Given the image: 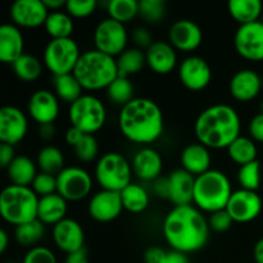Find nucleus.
<instances>
[{
    "label": "nucleus",
    "instance_id": "603ef678",
    "mask_svg": "<svg viewBox=\"0 0 263 263\" xmlns=\"http://www.w3.org/2000/svg\"><path fill=\"white\" fill-rule=\"evenodd\" d=\"M84 135H85V134L82 133L81 130H79V128L71 126V127H69L68 130L66 131V135H64V140H66V143L68 144L69 146L74 148V146H76V144L79 143L80 140H81L82 136H84Z\"/></svg>",
    "mask_w": 263,
    "mask_h": 263
},
{
    "label": "nucleus",
    "instance_id": "37998d69",
    "mask_svg": "<svg viewBox=\"0 0 263 263\" xmlns=\"http://www.w3.org/2000/svg\"><path fill=\"white\" fill-rule=\"evenodd\" d=\"M31 189L39 198L54 194L57 193V176L45 174V172H39L31 185Z\"/></svg>",
    "mask_w": 263,
    "mask_h": 263
},
{
    "label": "nucleus",
    "instance_id": "f704fd0d",
    "mask_svg": "<svg viewBox=\"0 0 263 263\" xmlns=\"http://www.w3.org/2000/svg\"><path fill=\"white\" fill-rule=\"evenodd\" d=\"M36 164L40 168V172L57 176L64 168V156L57 146L46 145L37 153Z\"/></svg>",
    "mask_w": 263,
    "mask_h": 263
},
{
    "label": "nucleus",
    "instance_id": "b1692460",
    "mask_svg": "<svg viewBox=\"0 0 263 263\" xmlns=\"http://www.w3.org/2000/svg\"><path fill=\"white\" fill-rule=\"evenodd\" d=\"M167 181H168V200L174 203L175 207L192 204L195 182V177L193 175L182 168L175 170L168 175Z\"/></svg>",
    "mask_w": 263,
    "mask_h": 263
},
{
    "label": "nucleus",
    "instance_id": "72a5a7b5",
    "mask_svg": "<svg viewBox=\"0 0 263 263\" xmlns=\"http://www.w3.org/2000/svg\"><path fill=\"white\" fill-rule=\"evenodd\" d=\"M54 94L57 95L59 100L64 103L72 104L76 102L80 97H82V87L80 82L77 81L73 73L62 74V76H54L53 80Z\"/></svg>",
    "mask_w": 263,
    "mask_h": 263
},
{
    "label": "nucleus",
    "instance_id": "8fccbe9b",
    "mask_svg": "<svg viewBox=\"0 0 263 263\" xmlns=\"http://www.w3.org/2000/svg\"><path fill=\"white\" fill-rule=\"evenodd\" d=\"M14 158V146L0 143V170H7Z\"/></svg>",
    "mask_w": 263,
    "mask_h": 263
},
{
    "label": "nucleus",
    "instance_id": "39448f33",
    "mask_svg": "<svg viewBox=\"0 0 263 263\" xmlns=\"http://www.w3.org/2000/svg\"><path fill=\"white\" fill-rule=\"evenodd\" d=\"M231 194V182L222 171L210 170L205 174L195 177L193 203L202 212L211 215L225 210Z\"/></svg>",
    "mask_w": 263,
    "mask_h": 263
},
{
    "label": "nucleus",
    "instance_id": "cd10ccee",
    "mask_svg": "<svg viewBox=\"0 0 263 263\" xmlns=\"http://www.w3.org/2000/svg\"><path fill=\"white\" fill-rule=\"evenodd\" d=\"M8 177L12 185L31 186L37 172V164L26 156H15L10 166L7 168Z\"/></svg>",
    "mask_w": 263,
    "mask_h": 263
},
{
    "label": "nucleus",
    "instance_id": "ea45409f",
    "mask_svg": "<svg viewBox=\"0 0 263 263\" xmlns=\"http://www.w3.org/2000/svg\"><path fill=\"white\" fill-rule=\"evenodd\" d=\"M238 182L240 189L257 192L261 184V163L254 161L241 166L238 172Z\"/></svg>",
    "mask_w": 263,
    "mask_h": 263
},
{
    "label": "nucleus",
    "instance_id": "bb28decb",
    "mask_svg": "<svg viewBox=\"0 0 263 263\" xmlns=\"http://www.w3.org/2000/svg\"><path fill=\"white\" fill-rule=\"evenodd\" d=\"M67 203L68 202L58 193L39 198L37 220L44 225H57L66 218L68 211Z\"/></svg>",
    "mask_w": 263,
    "mask_h": 263
},
{
    "label": "nucleus",
    "instance_id": "a18cd8bd",
    "mask_svg": "<svg viewBox=\"0 0 263 263\" xmlns=\"http://www.w3.org/2000/svg\"><path fill=\"white\" fill-rule=\"evenodd\" d=\"M22 263H58L55 254L46 247H33L23 257Z\"/></svg>",
    "mask_w": 263,
    "mask_h": 263
},
{
    "label": "nucleus",
    "instance_id": "dca6fc26",
    "mask_svg": "<svg viewBox=\"0 0 263 263\" xmlns=\"http://www.w3.org/2000/svg\"><path fill=\"white\" fill-rule=\"evenodd\" d=\"M9 13L13 25L25 28L44 26L49 15L43 0H17L12 4Z\"/></svg>",
    "mask_w": 263,
    "mask_h": 263
},
{
    "label": "nucleus",
    "instance_id": "6ab92c4d",
    "mask_svg": "<svg viewBox=\"0 0 263 263\" xmlns=\"http://www.w3.org/2000/svg\"><path fill=\"white\" fill-rule=\"evenodd\" d=\"M203 41V31L194 21L179 20L170 27L168 43L175 50L189 51L197 50Z\"/></svg>",
    "mask_w": 263,
    "mask_h": 263
},
{
    "label": "nucleus",
    "instance_id": "5fc2aeb1",
    "mask_svg": "<svg viewBox=\"0 0 263 263\" xmlns=\"http://www.w3.org/2000/svg\"><path fill=\"white\" fill-rule=\"evenodd\" d=\"M154 193L159 198L168 199V181H167V177H159L154 181Z\"/></svg>",
    "mask_w": 263,
    "mask_h": 263
},
{
    "label": "nucleus",
    "instance_id": "052dcab7",
    "mask_svg": "<svg viewBox=\"0 0 263 263\" xmlns=\"http://www.w3.org/2000/svg\"><path fill=\"white\" fill-rule=\"evenodd\" d=\"M8 246H9V235L4 229L0 228V256L7 251Z\"/></svg>",
    "mask_w": 263,
    "mask_h": 263
},
{
    "label": "nucleus",
    "instance_id": "6e6552de",
    "mask_svg": "<svg viewBox=\"0 0 263 263\" xmlns=\"http://www.w3.org/2000/svg\"><path fill=\"white\" fill-rule=\"evenodd\" d=\"M68 118L71 126L87 135L102 130L107 121V109L102 100L90 94H84L69 104Z\"/></svg>",
    "mask_w": 263,
    "mask_h": 263
},
{
    "label": "nucleus",
    "instance_id": "1a4fd4ad",
    "mask_svg": "<svg viewBox=\"0 0 263 263\" xmlns=\"http://www.w3.org/2000/svg\"><path fill=\"white\" fill-rule=\"evenodd\" d=\"M81 54L79 45L72 37L54 39L45 46L43 62L54 76H62L73 73Z\"/></svg>",
    "mask_w": 263,
    "mask_h": 263
},
{
    "label": "nucleus",
    "instance_id": "864d4df0",
    "mask_svg": "<svg viewBox=\"0 0 263 263\" xmlns=\"http://www.w3.org/2000/svg\"><path fill=\"white\" fill-rule=\"evenodd\" d=\"M64 263H89V254L85 248L80 249V251L73 252V253L67 254Z\"/></svg>",
    "mask_w": 263,
    "mask_h": 263
},
{
    "label": "nucleus",
    "instance_id": "5701e85b",
    "mask_svg": "<svg viewBox=\"0 0 263 263\" xmlns=\"http://www.w3.org/2000/svg\"><path fill=\"white\" fill-rule=\"evenodd\" d=\"M146 66L157 74L171 73L177 66V54L166 41H154L145 50Z\"/></svg>",
    "mask_w": 263,
    "mask_h": 263
},
{
    "label": "nucleus",
    "instance_id": "79ce46f5",
    "mask_svg": "<svg viewBox=\"0 0 263 263\" xmlns=\"http://www.w3.org/2000/svg\"><path fill=\"white\" fill-rule=\"evenodd\" d=\"M74 154L81 162H92L99 154V144L94 135L85 134L81 140L74 146Z\"/></svg>",
    "mask_w": 263,
    "mask_h": 263
},
{
    "label": "nucleus",
    "instance_id": "c03bdc74",
    "mask_svg": "<svg viewBox=\"0 0 263 263\" xmlns=\"http://www.w3.org/2000/svg\"><path fill=\"white\" fill-rule=\"evenodd\" d=\"M95 0H67L64 9L72 18H86L97 9Z\"/></svg>",
    "mask_w": 263,
    "mask_h": 263
},
{
    "label": "nucleus",
    "instance_id": "6e6d98bb",
    "mask_svg": "<svg viewBox=\"0 0 263 263\" xmlns=\"http://www.w3.org/2000/svg\"><path fill=\"white\" fill-rule=\"evenodd\" d=\"M162 263H189L187 256L185 253L177 251H170L166 252V256H164Z\"/></svg>",
    "mask_w": 263,
    "mask_h": 263
},
{
    "label": "nucleus",
    "instance_id": "4d7b16f0",
    "mask_svg": "<svg viewBox=\"0 0 263 263\" xmlns=\"http://www.w3.org/2000/svg\"><path fill=\"white\" fill-rule=\"evenodd\" d=\"M55 126L54 123H45V125H39V136H40L43 140L50 141L53 140L54 136H55Z\"/></svg>",
    "mask_w": 263,
    "mask_h": 263
},
{
    "label": "nucleus",
    "instance_id": "a878e982",
    "mask_svg": "<svg viewBox=\"0 0 263 263\" xmlns=\"http://www.w3.org/2000/svg\"><path fill=\"white\" fill-rule=\"evenodd\" d=\"M180 162L182 170L197 177L210 171L212 157L207 146L202 145L200 143H193L182 149Z\"/></svg>",
    "mask_w": 263,
    "mask_h": 263
},
{
    "label": "nucleus",
    "instance_id": "de8ad7c7",
    "mask_svg": "<svg viewBox=\"0 0 263 263\" xmlns=\"http://www.w3.org/2000/svg\"><path fill=\"white\" fill-rule=\"evenodd\" d=\"M133 40L135 43V45L138 46L139 49H148L153 41V36H152L151 31L145 27H138L134 30L133 32Z\"/></svg>",
    "mask_w": 263,
    "mask_h": 263
},
{
    "label": "nucleus",
    "instance_id": "680f3d73",
    "mask_svg": "<svg viewBox=\"0 0 263 263\" xmlns=\"http://www.w3.org/2000/svg\"><path fill=\"white\" fill-rule=\"evenodd\" d=\"M259 112L263 113V102L261 103V107H259Z\"/></svg>",
    "mask_w": 263,
    "mask_h": 263
},
{
    "label": "nucleus",
    "instance_id": "f8f14e48",
    "mask_svg": "<svg viewBox=\"0 0 263 263\" xmlns=\"http://www.w3.org/2000/svg\"><path fill=\"white\" fill-rule=\"evenodd\" d=\"M234 46L247 61H263V23L261 20L239 26L234 36Z\"/></svg>",
    "mask_w": 263,
    "mask_h": 263
},
{
    "label": "nucleus",
    "instance_id": "423d86ee",
    "mask_svg": "<svg viewBox=\"0 0 263 263\" xmlns=\"http://www.w3.org/2000/svg\"><path fill=\"white\" fill-rule=\"evenodd\" d=\"M39 197L31 186L8 185L0 192V217L10 225H22L37 218Z\"/></svg>",
    "mask_w": 263,
    "mask_h": 263
},
{
    "label": "nucleus",
    "instance_id": "412c9836",
    "mask_svg": "<svg viewBox=\"0 0 263 263\" xmlns=\"http://www.w3.org/2000/svg\"><path fill=\"white\" fill-rule=\"evenodd\" d=\"M229 90L238 102H251L261 92L262 77L253 69H240L231 77Z\"/></svg>",
    "mask_w": 263,
    "mask_h": 263
},
{
    "label": "nucleus",
    "instance_id": "0eeeda50",
    "mask_svg": "<svg viewBox=\"0 0 263 263\" xmlns=\"http://www.w3.org/2000/svg\"><path fill=\"white\" fill-rule=\"evenodd\" d=\"M133 174L130 162L117 152L103 154L95 166V179L103 190L121 193L133 182Z\"/></svg>",
    "mask_w": 263,
    "mask_h": 263
},
{
    "label": "nucleus",
    "instance_id": "13d9d810",
    "mask_svg": "<svg viewBox=\"0 0 263 263\" xmlns=\"http://www.w3.org/2000/svg\"><path fill=\"white\" fill-rule=\"evenodd\" d=\"M43 2L49 12H58L62 7L66 5V2H63V0H43Z\"/></svg>",
    "mask_w": 263,
    "mask_h": 263
},
{
    "label": "nucleus",
    "instance_id": "58836bf2",
    "mask_svg": "<svg viewBox=\"0 0 263 263\" xmlns=\"http://www.w3.org/2000/svg\"><path fill=\"white\" fill-rule=\"evenodd\" d=\"M108 99L115 104L126 105L134 99V85L128 77L118 76L109 86L107 87Z\"/></svg>",
    "mask_w": 263,
    "mask_h": 263
},
{
    "label": "nucleus",
    "instance_id": "ddd939ff",
    "mask_svg": "<svg viewBox=\"0 0 263 263\" xmlns=\"http://www.w3.org/2000/svg\"><path fill=\"white\" fill-rule=\"evenodd\" d=\"M225 210L234 222H251L262 212V199L257 192L239 189L233 192Z\"/></svg>",
    "mask_w": 263,
    "mask_h": 263
},
{
    "label": "nucleus",
    "instance_id": "aec40b11",
    "mask_svg": "<svg viewBox=\"0 0 263 263\" xmlns=\"http://www.w3.org/2000/svg\"><path fill=\"white\" fill-rule=\"evenodd\" d=\"M53 241L59 251L66 254L85 248V233L82 226L73 218H64L53 226Z\"/></svg>",
    "mask_w": 263,
    "mask_h": 263
},
{
    "label": "nucleus",
    "instance_id": "e433bc0d",
    "mask_svg": "<svg viewBox=\"0 0 263 263\" xmlns=\"http://www.w3.org/2000/svg\"><path fill=\"white\" fill-rule=\"evenodd\" d=\"M45 234V225L36 218L30 222L15 226L14 238L17 243L22 247H36V244L43 239Z\"/></svg>",
    "mask_w": 263,
    "mask_h": 263
},
{
    "label": "nucleus",
    "instance_id": "9d476101",
    "mask_svg": "<svg viewBox=\"0 0 263 263\" xmlns=\"http://www.w3.org/2000/svg\"><path fill=\"white\" fill-rule=\"evenodd\" d=\"M128 33L126 26L112 18H105L98 23L94 31L95 49L107 55L116 57L127 49Z\"/></svg>",
    "mask_w": 263,
    "mask_h": 263
},
{
    "label": "nucleus",
    "instance_id": "f3484780",
    "mask_svg": "<svg viewBox=\"0 0 263 263\" xmlns=\"http://www.w3.org/2000/svg\"><path fill=\"white\" fill-rule=\"evenodd\" d=\"M87 211L92 220L97 222H110L120 217L123 211L121 194L110 190H100L90 199Z\"/></svg>",
    "mask_w": 263,
    "mask_h": 263
},
{
    "label": "nucleus",
    "instance_id": "473e14b6",
    "mask_svg": "<svg viewBox=\"0 0 263 263\" xmlns=\"http://www.w3.org/2000/svg\"><path fill=\"white\" fill-rule=\"evenodd\" d=\"M257 145L256 141L247 136H239L228 146V154L234 163L244 166L251 162L257 161Z\"/></svg>",
    "mask_w": 263,
    "mask_h": 263
},
{
    "label": "nucleus",
    "instance_id": "09e8293b",
    "mask_svg": "<svg viewBox=\"0 0 263 263\" xmlns=\"http://www.w3.org/2000/svg\"><path fill=\"white\" fill-rule=\"evenodd\" d=\"M249 134L252 140L263 143V113L259 112L252 118L249 123Z\"/></svg>",
    "mask_w": 263,
    "mask_h": 263
},
{
    "label": "nucleus",
    "instance_id": "4be33fe9",
    "mask_svg": "<svg viewBox=\"0 0 263 263\" xmlns=\"http://www.w3.org/2000/svg\"><path fill=\"white\" fill-rule=\"evenodd\" d=\"M133 172L143 181H156L161 177L163 170L162 156L151 146H144L138 151L131 162Z\"/></svg>",
    "mask_w": 263,
    "mask_h": 263
},
{
    "label": "nucleus",
    "instance_id": "0e129e2a",
    "mask_svg": "<svg viewBox=\"0 0 263 263\" xmlns=\"http://www.w3.org/2000/svg\"><path fill=\"white\" fill-rule=\"evenodd\" d=\"M5 263H17V262H5Z\"/></svg>",
    "mask_w": 263,
    "mask_h": 263
},
{
    "label": "nucleus",
    "instance_id": "c85d7f7f",
    "mask_svg": "<svg viewBox=\"0 0 263 263\" xmlns=\"http://www.w3.org/2000/svg\"><path fill=\"white\" fill-rule=\"evenodd\" d=\"M228 9L231 18L240 26L257 22L263 14L261 0H230Z\"/></svg>",
    "mask_w": 263,
    "mask_h": 263
},
{
    "label": "nucleus",
    "instance_id": "20e7f679",
    "mask_svg": "<svg viewBox=\"0 0 263 263\" xmlns=\"http://www.w3.org/2000/svg\"><path fill=\"white\" fill-rule=\"evenodd\" d=\"M73 76L84 90L98 91L107 90L120 74L116 58L94 49L81 54L73 69Z\"/></svg>",
    "mask_w": 263,
    "mask_h": 263
},
{
    "label": "nucleus",
    "instance_id": "393cba45",
    "mask_svg": "<svg viewBox=\"0 0 263 263\" xmlns=\"http://www.w3.org/2000/svg\"><path fill=\"white\" fill-rule=\"evenodd\" d=\"M25 40L20 27L13 23L0 25V63L13 64L23 54Z\"/></svg>",
    "mask_w": 263,
    "mask_h": 263
},
{
    "label": "nucleus",
    "instance_id": "49530a36",
    "mask_svg": "<svg viewBox=\"0 0 263 263\" xmlns=\"http://www.w3.org/2000/svg\"><path fill=\"white\" fill-rule=\"evenodd\" d=\"M233 218L230 217L226 210L211 213L210 218H208V226L211 230L216 231V233H225L233 226Z\"/></svg>",
    "mask_w": 263,
    "mask_h": 263
},
{
    "label": "nucleus",
    "instance_id": "4468645a",
    "mask_svg": "<svg viewBox=\"0 0 263 263\" xmlns=\"http://www.w3.org/2000/svg\"><path fill=\"white\" fill-rule=\"evenodd\" d=\"M179 79L190 91H202L212 81V69L202 57L190 55L180 63Z\"/></svg>",
    "mask_w": 263,
    "mask_h": 263
},
{
    "label": "nucleus",
    "instance_id": "a211bd4d",
    "mask_svg": "<svg viewBox=\"0 0 263 263\" xmlns=\"http://www.w3.org/2000/svg\"><path fill=\"white\" fill-rule=\"evenodd\" d=\"M27 110L30 117L39 125L54 123L58 118L61 104L59 99L50 90H36L28 99Z\"/></svg>",
    "mask_w": 263,
    "mask_h": 263
},
{
    "label": "nucleus",
    "instance_id": "bf43d9fd",
    "mask_svg": "<svg viewBox=\"0 0 263 263\" xmlns=\"http://www.w3.org/2000/svg\"><path fill=\"white\" fill-rule=\"evenodd\" d=\"M253 257L256 263H263V238L259 239L254 246Z\"/></svg>",
    "mask_w": 263,
    "mask_h": 263
},
{
    "label": "nucleus",
    "instance_id": "c756f323",
    "mask_svg": "<svg viewBox=\"0 0 263 263\" xmlns=\"http://www.w3.org/2000/svg\"><path fill=\"white\" fill-rule=\"evenodd\" d=\"M46 33L54 39H68L73 33V18L67 12H49L48 18L44 23Z\"/></svg>",
    "mask_w": 263,
    "mask_h": 263
},
{
    "label": "nucleus",
    "instance_id": "9b49d317",
    "mask_svg": "<svg viewBox=\"0 0 263 263\" xmlns=\"http://www.w3.org/2000/svg\"><path fill=\"white\" fill-rule=\"evenodd\" d=\"M92 179L81 167H64L57 175V193L67 202H79L91 193Z\"/></svg>",
    "mask_w": 263,
    "mask_h": 263
},
{
    "label": "nucleus",
    "instance_id": "e2e57ef3",
    "mask_svg": "<svg viewBox=\"0 0 263 263\" xmlns=\"http://www.w3.org/2000/svg\"><path fill=\"white\" fill-rule=\"evenodd\" d=\"M261 22L263 23V14H262V17H261Z\"/></svg>",
    "mask_w": 263,
    "mask_h": 263
},
{
    "label": "nucleus",
    "instance_id": "7ed1b4c3",
    "mask_svg": "<svg viewBox=\"0 0 263 263\" xmlns=\"http://www.w3.org/2000/svg\"><path fill=\"white\" fill-rule=\"evenodd\" d=\"M240 130L239 113L228 104H215L205 108L194 123L198 143L208 149H228L240 136Z\"/></svg>",
    "mask_w": 263,
    "mask_h": 263
},
{
    "label": "nucleus",
    "instance_id": "2f4dec72",
    "mask_svg": "<svg viewBox=\"0 0 263 263\" xmlns=\"http://www.w3.org/2000/svg\"><path fill=\"white\" fill-rule=\"evenodd\" d=\"M116 62L118 74L130 79V76L139 73L146 64L145 51L139 48H127L117 57Z\"/></svg>",
    "mask_w": 263,
    "mask_h": 263
},
{
    "label": "nucleus",
    "instance_id": "69168bd1",
    "mask_svg": "<svg viewBox=\"0 0 263 263\" xmlns=\"http://www.w3.org/2000/svg\"><path fill=\"white\" fill-rule=\"evenodd\" d=\"M262 87H263V79H262Z\"/></svg>",
    "mask_w": 263,
    "mask_h": 263
},
{
    "label": "nucleus",
    "instance_id": "4c0bfd02",
    "mask_svg": "<svg viewBox=\"0 0 263 263\" xmlns=\"http://www.w3.org/2000/svg\"><path fill=\"white\" fill-rule=\"evenodd\" d=\"M109 18L126 25L139 15V2L136 0H110L107 4Z\"/></svg>",
    "mask_w": 263,
    "mask_h": 263
},
{
    "label": "nucleus",
    "instance_id": "7c9ffc66",
    "mask_svg": "<svg viewBox=\"0 0 263 263\" xmlns=\"http://www.w3.org/2000/svg\"><path fill=\"white\" fill-rule=\"evenodd\" d=\"M121 194L123 210L128 211L131 213H141L148 208L151 198L145 187L139 184L131 182L128 186H126Z\"/></svg>",
    "mask_w": 263,
    "mask_h": 263
},
{
    "label": "nucleus",
    "instance_id": "2eb2a0df",
    "mask_svg": "<svg viewBox=\"0 0 263 263\" xmlns=\"http://www.w3.org/2000/svg\"><path fill=\"white\" fill-rule=\"evenodd\" d=\"M28 120L22 109L13 105L0 107V143L14 146L26 138Z\"/></svg>",
    "mask_w": 263,
    "mask_h": 263
},
{
    "label": "nucleus",
    "instance_id": "a19ab883",
    "mask_svg": "<svg viewBox=\"0 0 263 263\" xmlns=\"http://www.w3.org/2000/svg\"><path fill=\"white\" fill-rule=\"evenodd\" d=\"M139 15L148 23H158L166 15L164 0H141L139 2Z\"/></svg>",
    "mask_w": 263,
    "mask_h": 263
},
{
    "label": "nucleus",
    "instance_id": "3c124183",
    "mask_svg": "<svg viewBox=\"0 0 263 263\" xmlns=\"http://www.w3.org/2000/svg\"><path fill=\"white\" fill-rule=\"evenodd\" d=\"M166 252L161 247H149L144 253V262L145 263H162Z\"/></svg>",
    "mask_w": 263,
    "mask_h": 263
},
{
    "label": "nucleus",
    "instance_id": "f257e3e1",
    "mask_svg": "<svg viewBox=\"0 0 263 263\" xmlns=\"http://www.w3.org/2000/svg\"><path fill=\"white\" fill-rule=\"evenodd\" d=\"M208 220L195 205L174 207L163 221V236L172 251L193 253L207 244L210 236Z\"/></svg>",
    "mask_w": 263,
    "mask_h": 263
},
{
    "label": "nucleus",
    "instance_id": "c9c22d12",
    "mask_svg": "<svg viewBox=\"0 0 263 263\" xmlns=\"http://www.w3.org/2000/svg\"><path fill=\"white\" fill-rule=\"evenodd\" d=\"M15 76L25 82H32L37 80L43 73V63L40 59L32 54L23 53L14 63L12 64Z\"/></svg>",
    "mask_w": 263,
    "mask_h": 263
},
{
    "label": "nucleus",
    "instance_id": "f03ea898",
    "mask_svg": "<svg viewBox=\"0 0 263 263\" xmlns=\"http://www.w3.org/2000/svg\"><path fill=\"white\" fill-rule=\"evenodd\" d=\"M118 126L127 140L139 145H148L162 136L164 118L161 107L148 98H134L121 108Z\"/></svg>",
    "mask_w": 263,
    "mask_h": 263
}]
</instances>
